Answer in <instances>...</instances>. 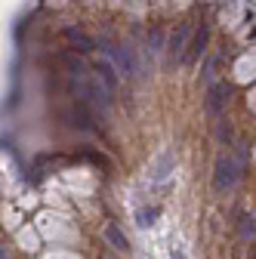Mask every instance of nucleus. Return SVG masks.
Masks as SVG:
<instances>
[{"mask_svg":"<svg viewBox=\"0 0 256 259\" xmlns=\"http://www.w3.org/2000/svg\"><path fill=\"white\" fill-rule=\"evenodd\" d=\"M229 99H232V87H229L226 80L213 83V87L207 90V99H204V108H207V114H210V117H222V114H226V105H229Z\"/></svg>","mask_w":256,"mask_h":259,"instance_id":"nucleus-1","label":"nucleus"},{"mask_svg":"<svg viewBox=\"0 0 256 259\" xmlns=\"http://www.w3.org/2000/svg\"><path fill=\"white\" fill-rule=\"evenodd\" d=\"M238 179V164L232 157H219L216 160V170H213V188L216 191H229Z\"/></svg>","mask_w":256,"mask_h":259,"instance_id":"nucleus-2","label":"nucleus"},{"mask_svg":"<svg viewBox=\"0 0 256 259\" xmlns=\"http://www.w3.org/2000/svg\"><path fill=\"white\" fill-rule=\"evenodd\" d=\"M207 40H210V28H207V25H201V28L195 31V37H191L188 50L182 53V62H185V65H195V62L201 59V53L207 50Z\"/></svg>","mask_w":256,"mask_h":259,"instance_id":"nucleus-3","label":"nucleus"},{"mask_svg":"<svg viewBox=\"0 0 256 259\" xmlns=\"http://www.w3.org/2000/svg\"><path fill=\"white\" fill-rule=\"evenodd\" d=\"M188 34H191V25H179L173 34H170V40H167V56H170V62H176V59L185 53V47H188Z\"/></svg>","mask_w":256,"mask_h":259,"instance_id":"nucleus-4","label":"nucleus"},{"mask_svg":"<svg viewBox=\"0 0 256 259\" xmlns=\"http://www.w3.org/2000/svg\"><path fill=\"white\" fill-rule=\"evenodd\" d=\"M65 40L74 44V50H80V53H90L96 47V40L87 34V31H80V28H65Z\"/></svg>","mask_w":256,"mask_h":259,"instance_id":"nucleus-5","label":"nucleus"},{"mask_svg":"<svg viewBox=\"0 0 256 259\" xmlns=\"http://www.w3.org/2000/svg\"><path fill=\"white\" fill-rule=\"evenodd\" d=\"M105 241H108L114 250H120V253H126V250H130V241H126V235L117 229L114 222H111V225H105Z\"/></svg>","mask_w":256,"mask_h":259,"instance_id":"nucleus-6","label":"nucleus"},{"mask_svg":"<svg viewBox=\"0 0 256 259\" xmlns=\"http://www.w3.org/2000/svg\"><path fill=\"white\" fill-rule=\"evenodd\" d=\"M170 173H173V154H170V151H164L161 157H157V164H154V173H151V179H154V182H164Z\"/></svg>","mask_w":256,"mask_h":259,"instance_id":"nucleus-7","label":"nucleus"},{"mask_svg":"<svg viewBox=\"0 0 256 259\" xmlns=\"http://www.w3.org/2000/svg\"><path fill=\"white\" fill-rule=\"evenodd\" d=\"M111 53H114V62H117V68H120L123 74H133V59H130V53H126L123 47H111Z\"/></svg>","mask_w":256,"mask_h":259,"instance_id":"nucleus-8","label":"nucleus"},{"mask_svg":"<svg viewBox=\"0 0 256 259\" xmlns=\"http://www.w3.org/2000/svg\"><path fill=\"white\" fill-rule=\"evenodd\" d=\"M157 216H161V210H157V207H142L136 213V225H139V229H148V225L157 222Z\"/></svg>","mask_w":256,"mask_h":259,"instance_id":"nucleus-9","label":"nucleus"},{"mask_svg":"<svg viewBox=\"0 0 256 259\" xmlns=\"http://www.w3.org/2000/svg\"><path fill=\"white\" fill-rule=\"evenodd\" d=\"M71 117H74V120H71L74 126H80V130H93V123H90L93 117H90V111H87V105H83V102L71 111Z\"/></svg>","mask_w":256,"mask_h":259,"instance_id":"nucleus-10","label":"nucleus"},{"mask_svg":"<svg viewBox=\"0 0 256 259\" xmlns=\"http://www.w3.org/2000/svg\"><path fill=\"white\" fill-rule=\"evenodd\" d=\"M238 229H241V238H244V241H253V235H256L253 213H244V216H241V225H238Z\"/></svg>","mask_w":256,"mask_h":259,"instance_id":"nucleus-11","label":"nucleus"},{"mask_svg":"<svg viewBox=\"0 0 256 259\" xmlns=\"http://www.w3.org/2000/svg\"><path fill=\"white\" fill-rule=\"evenodd\" d=\"M99 77L105 80V90L111 93L114 87H117V77H114V68H111V65L108 62H99Z\"/></svg>","mask_w":256,"mask_h":259,"instance_id":"nucleus-12","label":"nucleus"},{"mask_svg":"<svg viewBox=\"0 0 256 259\" xmlns=\"http://www.w3.org/2000/svg\"><path fill=\"white\" fill-rule=\"evenodd\" d=\"M151 50H161V31H154V34H151Z\"/></svg>","mask_w":256,"mask_h":259,"instance_id":"nucleus-13","label":"nucleus"},{"mask_svg":"<svg viewBox=\"0 0 256 259\" xmlns=\"http://www.w3.org/2000/svg\"><path fill=\"white\" fill-rule=\"evenodd\" d=\"M0 259H10V256H7V250H0Z\"/></svg>","mask_w":256,"mask_h":259,"instance_id":"nucleus-14","label":"nucleus"},{"mask_svg":"<svg viewBox=\"0 0 256 259\" xmlns=\"http://www.w3.org/2000/svg\"><path fill=\"white\" fill-rule=\"evenodd\" d=\"M173 259H179V256H173Z\"/></svg>","mask_w":256,"mask_h":259,"instance_id":"nucleus-15","label":"nucleus"}]
</instances>
